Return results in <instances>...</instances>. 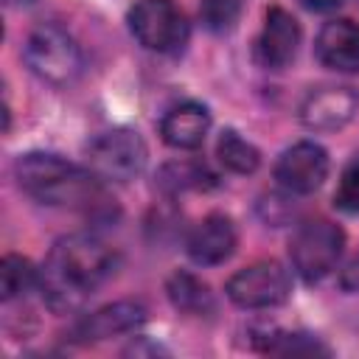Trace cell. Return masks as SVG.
Instances as JSON below:
<instances>
[{"label": "cell", "instance_id": "5bb4252c", "mask_svg": "<svg viewBox=\"0 0 359 359\" xmlns=\"http://www.w3.org/2000/svg\"><path fill=\"white\" fill-rule=\"evenodd\" d=\"M208 129H210V112H208V107H202L196 101H185V104L171 107L165 112V118L160 121V135L171 149L202 146Z\"/></svg>", "mask_w": 359, "mask_h": 359}, {"label": "cell", "instance_id": "9a60e30c", "mask_svg": "<svg viewBox=\"0 0 359 359\" xmlns=\"http://www.w3.org/2000/svg\"><path fill=\"white\" fill-rule=\"evenodd\" d=\"M157 185L171 196L185 191H208L216 185V174L202 160H174L160 168Z\"/></svg>", "mask_w": 359, "mask_h": 359}, {"label": "cell", "instance_id": "4fadbf2b", "mask_svg": "<svg viewBox=\"0 0 359 359\" xmlns=\"http://www.w3.org/2000/svg\"><path fill=\"white\" fill-rule=\"evenodd\" d=\"M317 59L337 73H359V25L353 20H331L314 42Z\"/></svg>", "mask_w": 359, "mask_h": 359}, {"label": "cell", "instance_id": "52a82bcc", "mask_svg": "<svg viewBox=\"0 0 359 359\" xmlns=\"http://www.w3.org/2000/svg\"><path fill=\"white\" fill-rule=\"evenodd\" d=\"M292 278L278 261H255L227 280V297L241 309H272L286 303Z\"/></svg>", "mask_w": 359, "mask_h": 359}, {"label": "cell", "instance_id": "3957f363", "mask_svg": "<svg viewBox=\"0 0 359 359\" xmlns=\"http://www.w3.org/2000/svg\"><path fill=\"white\" fill-rule=\"evenodd\" d=\"M22 59L34 76H39L42 81L56 84V87L73 84L84 65L81 48L76 45V39L53 22H45L28 34Z\"/></svg>", "mask_w": 359, "mask_h": 359}, {"label": "cell", "instance_id": "44dd1931", "mask_svg": "<svg viewBox=\"0 0 359 359\" xmlns=\"http://www.w3.org/2000/svg\"><path fill=\"white\" fill-rule=\"evenodd\" d=\"M334 205L345 213H359V157H353L345 165L339 185L334 191Z\"/></svg>", "mask_w": 359, "mask_h": 359}, {"label": "cell", "instance_id": "6da1fadb", "mask_svg": "<svg viewBox=\"0 0 359 359\" xmlns=\"http://www.w3.org/2000/svg\"><path fill=\"white\" fill-rule=\"evenodd\" d=\"M115 266L118 255L93 233L62 236L39 269V289L48 309L56 314L79 311L112 278Z\"/></svg>", "mask_w": 359, "mask_h": 359}, {"label": "cell", "instance_id": "603a6c76", "mask_svg": "<svg viewBox=\"0 0 359 359\" xmlns=\"http://www.w3.org/2000/svg\"><path fill=\"white\" fill-rule=\"evenodd\" d=\"M306 8H311V11H331V8H337L342 0H300Z\"/></svg>", "mask_w": 359, "mask_h": 359}, {"label": "cell", "instance_id": "d6986e66", "mask_svg": "<svg viewBox=\"0 0 359 359\" xmlns=\"http://www.w3.org/2000/svg\"><path fill=\"white\" fill-rule=\"evenodd\" d=\"M261 351L266 353H280V356H309V353H328V348L311 337V334H286V331H275L266 334Z\"/></svg>", "mask_w": 359, "mask_h": 359}, {"label": "cell", "instance_id": "8992f818", "mask_svg": "<svg viewBox=\"0 0 359 359\" xmlns=\"http://www.w3.org/2000/svg\"><path fill=\"white\" fill-rule=\"evenodd\" d=\"M146 143L135 129L118 126L109 132H101L87 146V165L109 182H129L135 180L146 165Z\"/></svg>", "mask_w": 359, "mask_h": 359}, {"label": "cell", "instance_id": "7402d4cb", "mask_svg": "<svg viewBox=\"0 0 359 359\" xmlns=\"http://www.w3.org/2000/svg\"><path fill=\"white\" fill-rule=\"evenodd\" d=\"M339 286H342L345 292H359V252H356V255L348 261V266L342 269Z\"/></svg>", "mask_w": 359, "mask_h": 359}, {"label": "cell", "instance_id": "ac0fdd59", "mask_svg": "<svg viewBox=\"0 0 359 359\" xmlns=\"http://www.w3.org/2000/svg\"><path fill=\"white\" fill-rule=\"evenodd\" d=\"M31 286H39V272L22 255H6L0 261V294L3 300H14L25 294Z\"/></svg>", "mask_w": 359, "mask_h": 359}, {"label": "cell", "instance_id": "7c38bea8", "mask_svg": "<svg viewBox=\"0 0 359 359\" xmlns=\"http://www.w3.org/2000/svg\"><path fill=\"white\" fill-rule=\"evenodd\" d=\"M146 320V309L137 300H118L109 303L87 317H81L73 328H70V339L79 345H90V342H101L109 337H121L135 331L140 323Z\"/></svg>", "mask_w": 359, "mask_h": 359}, {"label": "cell", "instance_id": "8fae6325", "mask_svg": "<svg viewBox=\"0 0 359 359\" xmlns=\"http://www.w3.org/2000/svg\"><path fill=\"white\" fill-rule=\"evenodd\" d=\"M236 241L238 236L233 219L224 213H208L191 227L185 238V252L199 266H216L236 252Z\"/></svg>", "mask_w": 359, "mask_h": 359}, {"label": "cell", "instance_id": "5b68a950", "mask_svg": "<svg viewBox=\"0 0 359 359\" xmlns=\"http://www.w3.org/2000/svg\"><path fill=\"white\" fill-rule=\"evenodd\" d=\"M126 22L132 36L154 53H174L188 39V20L174 0H137Z\"/></svg>", "mask_w": 359, "mask_h": 359}, {"label": "cell", "instance_id": "ba28073f", "mask_svg": "<svg viewBox=\"0 0 359 359\" xmlns=\"http://www.w3.org/2000/svg\"><path fill=\"white\" fill-rule=\"evenodd\" d=\"M359 112V90L348 84H325L311 90L300 104V121L314 132H337Z\"/></svg>", "mask_w": 359, "mask_h": 359}, {"label": "cell", "instance_id": "9c48e42d", "mask_svg": "<svg viewBox=\"0 0 359 359\" xmlns=\"http://www.w3.org/2000/svg\"><path fill=\"white\" fill-rule=\"evenodd\" d=\"M328 177V154L320 143L303 140L286 149L275 163V180L289 194H311Z\"/></svg>", "mask_w": 359, "mask_h": 359}, {"label": "cell", "instance_id": "e0dca14e", "mask_svg": "<svg viewBox=\"0 0 359 359\" xmlns=\"http://www.w3.org/2000/svg\"><path fill=\"white\" fill-rule=\"evenodd\" d=\"M216 157L233 174H252L258 168V163H261L258 149L250 140H244L236 129H224L222 132V137L216 143Z\"/></svg>", "mask_w": 359, "mask_h": 359}, {"label": "cell", "instance_id": "cb8c5ba5", "mask_svg": "<svg viewBox=\"0 0 359 359\" xmlns=\"http://www.w3.org/2000/svg\"><path fill=\"white\" fill-rule=\"evenodd\" d=\"M8 6H31V3H36V0H6Z\"/></svg>", "mask_w": 359, "mask_h": 359}, {"label": "cell", "instance_id": "7a4b0ae2", "mask_svg": "<svg viewBox=\"0 0 359 359\" xmlns=\"http://www.w3.org/2000/svg\"><path fill=\"white\" fill-rule=\"evenodd\" d=\"M20 188L48 208H73V210H93L104 205V185L101 177L87 165H76L59 154L48 151H28L14 165Z\"/></svg>", "mask_w": 359, "mask_h": 359}, {"label": "cell", "instance_id": "30bf717a", "mask_svg": "<svg viewBox=\"0 0 359 359\" xmlns=\"http://www.w3.org/2000/svg\"><path fill=\"white\" fill-rule=\"evenodd\" d=\"M300 45V25L297 20L280 8V6H269L264 14V28L255 39V62L266 70H283Z\"/></svg>", "mask_w": 359, "mask_h": 359}, {"label": "cell", "instance_id": "ffe728a7", "mask_svg": "<svg viewBox=\"0 0 359 359\" xmlns=\"http://www.w3.org/2000/svg\"><path fill=\"white\" fill-rule=\"evenodd\" d=\"M241 17V0H202L199 3V20L208 31L224 34L230 31Z\"/></svg>", "mask_w": 359, "mask_h": 359}, {"label": "cell", "instance_id": "277c9868", "mask_svg": "<svg viewBox=\"0 0 359 359\" xmlns=\"http://www.w3.org/2000/svg\"><path fill=\"white\" fill-rule=\"evenodd\" d=\"M342 250H345V233L339 224H334L328 219L303 222L289 241L292 266L309 283L323 280L339 264Z\"/></svg>", "mask_w": 359, "mask_h": 359}, {"label": "cell", "instance_id": "2e32d148", "mask_svg": "<svg viewBox=\"0 0 359 359\" xmlns=\"http://www.w3.org/2000/svg\"><path fill=\"white\" fill-rule=\"evenodd\" d=\"M165 292H168V300L174 303V309L185 311V314H196V317H205L213 311V294L210 289L191 272H174L165 283Z\"/></svg>", "mask_w": 359, "mask_h": 359}]
</instances>
